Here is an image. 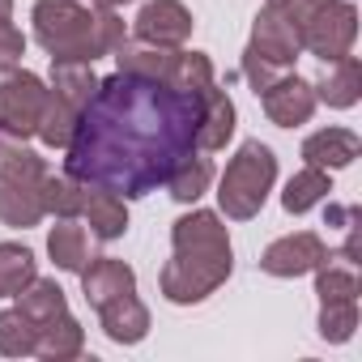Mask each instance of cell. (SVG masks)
<instances>
[{"instance_id": "cell-4", "label": "cell", "mask_w": 362, "mask_h": 362, "mask_svg": "<svg viewBox=\"0 0 362 362\" xmlns=\"http://www.w3.org/2000/svg\"><path fill=\"white\" fill-rule=\"evenodd\" d=\"M43 179H47V162L26 149V141L0 132V222L30 230L47 218L43 209Z\"/></svg>"}, {"instance_id": "cell-16", "label": "cell", "mask_w": 362, "mask_h": 362, "mask_svg": "<svg viewBox=\"0 0 362 362\" xmlns=\"http://www.w3.org/2000/svg\"><path fill=\"white\" fill-rule=\"evenodd\" d=\"M235 136V103L226 90H218V81L205 90V107H201V128H197V149L214 153L226 149V141Z\"/></svg>"}, {"instance_id": "cell-30", "label": "cell", "mask_w": 362, "mask_h": 362, "mask_svg": "<svg viewBox=\"0 0 362 362\" xmlns=\"http://www.w3.org/2000/svg\"><path fill=\"white\" fill-rule=\"evenodd\" d=\"M26 56V35L13 26V22H0V77L13 73Z\"/></svg>"}, {"instance_id": "cell-2", "label": "cell", "mask_w": 362, "mask_h": 362, "mask_svg": "<svg viewBox=\"0 0 362 362\" xmlns=\"http://www.w3.org/2000/svg\"><path fill=\"white\" fill-rule=\"evenodd\" d=\"M170 243L175 256L162 264V294L179 307L205 303L218 286H226L230 269H235V252H230V235L222 226L218 214L209 209H192L170 226Z\"/></svg>"}, {"instance_id": "cell-31", "label": "cell", "mask_w": 362, "mask_h": 362, "mask_svg": "<svg viewBox=\"0 0 362 362\" xmlns=\"http://www.w3.org/2000/svg\"><path fill=\"white\" fill-rule=\"evenodd\" d=\"M86 5H94V9H115V5H128V0H86Z\"/></svg>"}, {"instance_id": "cell-25", "label": "cell", "mask_w": 362, "mask_h": 362, "mask_svg": "<svg viewBox=\"0 0 362 362\" xmlns=\"http://www.w3.org/2000/svg\"><path fill=\"white\" fill-rule=\"evenodd\" d=\"M35 277H39V269H35V252L30 247H22V243H0V298H13Z\"/></svg>"}, {"instance_id": "cell-18", "label": "cell", "mask_w": 362, "mask_h": 362, "mask_svg": "<svg viewBox=\"0 0 362 362\" xmlns=\"http://www.w3.org/2000/svg\"><path fill=\"white\" fill-rule=\"evenodd\" d=\"M98 320H103V332H107L115 345H136V341H145V332H149V311H145V303H141L136 294H124V298L98 307Z\"/></svg>"}, {"instance_id": "cell-5", "label": "cell", "mask_w": 362, "mask_h": 362, "mask_svg": "<svg viewBox=\"0 0 362 362\" xmlns=\"http://www.w3.org/2000/svg\"><path fill=\"white\" fill-rule=\"evenodd\" d=\"M273 9H281L298 47L320 56L324 64L349 56V47L358 39V9L349 0H281Z\"/></svg>"}, {"instance_id": "cell-17", "label": "cell", "mask_w": 362, "mask_h": 362, "mask_svg": "<svg viewBox=\"0 0 362 362\" xmlns=\"http://www.w3.org/2000/svg\"><path fill=\"white\" fill-rule=\"evenodd\" d=\"M81 218L90 222V235L94 239H119L128 230V209L119 201V192L111 188H90L86 184V201H81Z\"/></svg>"}, {"instance_id": "cell-14", "label": "cell", "mask_w": 362, "mask_h": 362, "mask_svg": "<svg viewBox=\"0 0 362 362\" xmlns=\"http://www.w3.org/2000/svg\"><path fill=\"white\" fill-rule=\"evenodd\" d=\"M311 90H315V103H328V107H337V111L354 107L358 94H362V64H358V56L328 60L324 73H320V81H315Z\"/></svg>"}, {"instance_id": "cell-12", "label": "cell", "mask_w": 362, "mask_h": 362, "mask_svg": "<svg viewBox=\"0 0 362 362\" xmlns=\"http://www.w3.org/2000/svg\"><path fill=\"white\" fill-rule=\"evenodd\" d=\"M324 256H328L324 239L315 230H298V235H286V239L269 243L264 256H260V269L269 277H303V273H315L324 264Z\"/></svg>"}, {"instance_id": "cell-20", "label": "cell", "mask_w": 362, "mask_h": 362, "mask_svg": "<svg viewBox=\"0 0 362 362\" xmlns=\"http://www.w3.org/2000/svg\"><path fill=\"white\" fill-rule=\"evenodd\" d=\"M94 90H98L94 64H81V60H52V94L64 98L77 115H81V107L94 98Z\"/></svg>"}, {"instance_id": "cell-13", "label": "cell", "mask_w": 362, "mask_h": 362, "mask_svg": "<svg viewBox=\"0 0 362 362\" xmlns=\"http://www.w3.org/2000/svg\"><path fill=\"white\" fill-rule=\"evenodd\" d=\"M81 294L86 303L98 311L124 294H136V273L124 264V260H111V256H94L86 269H81Z\"/></svg>"}, {"instance_id": "cell-1", "label": "cell", "mask_w": 362, "mask_h": 362, "mask_svg": "<svg viewBox=\"0 0 362 362\" xmlns=\"http://www.w3.org/2000/svg\"><path fill=\"white\" fill-rule=\"evenodd\" d=\"M205 90H179L132 73L98 81L64 145V175L124 197L153 192L188 153H197Z\"/></svg>"}, {"instance_id": "cell-3", "label": "cell", "mask_w": 362, "mask_h": 362, "mask_svg": "<svg viewBox=\"0 0 362 362\" xmlns=\"http://www.w3.org/2000/svg\"><path fill=\"white\" fill-rule=\"evenodd\" d=\"M35 39L52 60H81L94 64L98 56H111L128 30L115 9H94L86 0H35Z\"/></svg>"}, {"instance_id": "cell-26", "label": "cell", "mask_w": 362, "mask_h": 362, "mask_svg": "<svg viewBox=\"0 0 362 362\" xmlns=\"http://www.w3.org/2000/svg\"><path fill=\"white\" fill-rule=\"evenodd\" d=\"M86 184H77L73 175H47L43 179V209L52 218H81Z\"/></svg>"}, {"instance_id": "cell-19", "label": "cell", "mask_w": 362, "mask_h": 362, "mask_svg": "<svg viewBox=\"0 0 362 362\" xmlns=\"http://www.w3.org/2000/svg\"><path fill=\"white\" fill-rule=\"evenodd\" d=\"M35 332H39L35 337V358H43V362H69V358H77L86 349V332H81V324L69 311L47 320V324H39Z\"/></svg>"}, {"instance_id": "cell-28", "label": "cell", "mask_w": 362, "mask_h": 362, "mask_svg": "<svg viewBox=\"0 0 362 362\" xmlns=\"http://www.w3.org/2000/svg\"><path fill=\"white\" fill-rule=\"evenodd\" d=\"M35 324L18 311V307H9V311H0V354L5 358H30L35 354Z\"/></svg>"}, {"instance_id": "cell-10", "label": "cell", "mask_w": 362, "mask_h": 362, "mask_svg": "<svg viewBox=\"0 0 362 362\" xmlns=\"http://www.w3.org/2000/svg\"><path fill=\"white\" fill-rule=\"evenodd\" d=\"M260 107L277 128H298L311 119L315 111V90L311 81H303L298 73H277L264 90H260Z\"/></svg>"}, {"instance_id": "cell-29", "label": "cell", "mask_w": 362, "mask_h": 362, "mask_svg": "<svg viewBox=\"0 0 362 362\" xmlns=\"http://www.w3.org/2000/svg\"><path fill=\"white\" fill-rule=\"evenodd\" d=\"M354 328H358V303L320 307V337H324V341H349Z\"/></svg>"}, {"instance_id": "cell-8", "label": "cell", "mask_w": 362, "mask_h": 362, "mask_svg": "<svg viewBox=\"0 0 362 362\" xmlns=\"http://www.w3.org/2000/svg\"><path fill=\"white\" fill-rule=\"evenodd\" d=\"M298 52H303V47H298L290 22L281 18V9L264 5V9L256 13V22H252V43H247V52H243V77H247L252 90L260 94L281 69H290V64L298 60Z\"/></svg>"}, {"instance_id": "cell-23", "label": "cell", "mask_w": 362, "mask_h": 362, "mask_svg": "<svg viewBox=\"0 0 362 362\" xmlns=\"http://www.w3.org/2000/svg\"><path fill=\"white\" fill-rule=\"evenodd\" d=\"M13 298H18V311H22V315H26L35 328L69 311V298H64V290H60L56 281H47V277H35V281H30L26 290H18Z\"/></svg>"}, {"instance_id": "cell-9", "label": "cell", "mask_w": 362, "mask_h": 362, "mask_svg": "<svg viewBox=\"0 0 362 362\" xmlns=\"http://www.w3.org/2000/svg\"><path fill=\"white\" fill-rule=\"evenodd\" d=\"M43 103H47V86L35 73H5L0 77V132L5 136H35L39 119H43Z\"/></svg>"}, {"instance_id": "cell-32", "label": "cell", "mask_w": 362, "mask_h": 362, "mask_svg": "<svg viewBox=\"0 0 362 362\" xmlns=\"http://www.w3.org/2000/svg\"><path fill=\"white\" fill-rule=\"evenodd\" d=\"M13 18V0H0V22H9Z\"/></svg>"}, {"instance_id": "cell-11", "label": "cell", "mask_w": 362, "mask_h": 362, "mask_svg": "<svg viewBox=\"0 0 362 362\" xmlns=\"http://www.w3.org/2000/svg\"><path fill=\"white\" fill-rule=\"evenodd\" d=\"M132 35L149 47H184L192 39V13L179 0H149L132 22Z\"/></svg>"}, {"instance_id": "cell-24", "label": "cell", "mask_w": 362, "mask_h": 362, "mask_svg": "<svg viewBox=\"0 0 362 362\" xmlns=\"http://www.w3.org/2000/svg\"><path fill=\"white\" fill-rule=\"evenodd\" d=\"M328 192H332L328 170H320V166H303V170L290 179V184H286V192H281V209H286V214H307V209H315Z\"/></svg>"}, {"instance_id": "cell-21", "label": "cell", "mask_w": 362, "mask_h": 362, "mask_svg": "<svg viewBox=\"0 0 362 362\" xmlns=\"http://www.w3.org/2000/svg\"><path fill=\"white\" fill-rule=\"evenodd\" d=\"M47 256L56 260V269H64V273H81L94 256H90V239H86V230L73 222V218H60V226H52V235H47Z\"/></svg>"}, {"instance_id": "cell-15", "label": "cell", "mask_w": 362, "mask_h": 362, "mask_svg": "<svg viewBox=\"0 0 362 362\" xmlns=\"http://www.w3.org/2000/svg\"><path fill=\"white\" fill-rule=\"evenodd\" d=\"M358 149H362L358 132H349V128H320V132H311L303 141V162L320 166V170H341V166H349L358 158Z\"/></svg>"}, {"instance_id": "cell-7", "label": "cell", "mask_w": 362, "mask_h": 362, "mask_svg": "<svg viewBox=\"0 0 362 362\" xmlns=\"http://www.w3.org/2000/svg\"><path fill=\"white\" fill-rule=\"evenodd\" d=\"M115 64L119 73H132V77H149V81H162V86H179V90H205L214 86V64L205 52H184V47H149V43H119L115 52Z\"/></svg>"}, {"instance_id": "cell-33", "label": "cell", "mask_w": 362, "mask_h": 362, "mask_svg": "<svg viewBox=\"0 0 362 362\" xmlns=\"http://www.w3.org/2000/svg\"><path fill=\"white\" fill-rule=\"evenodd\" d=\"M264 5H281V0H264Z\"/></svg>"}, {"instance_id": "cell-27", "label": "cell", "mask_w": 362, "mask_h": 362, "mask_svg": "<svg viewBox=\"0 0 362 362\" xmlns=\"http://www.w3.org/2000/svg\"><path fill=\"white\" fill-rule=\"evenodd\" d=\"M73 128H77V111L64 103V98H56L52 90H47V103H43V119H39V141L43 145H52V149H64L69 141H73Z\"/></svg>"}, {"instance_id": "cell-22", "label": "cell", "mask_w": 362, "mask_h": 362, "mask_svg": "<svg viewBox=\"0 0 362 362\" xmlns=\"http://www.w3.org/2000/svg\"><path fill=\"white\" fill-rule=\"evenodd\" d=\"M209 184H214V162H209L205 153H188L184 162L166 175V192H170L179 205L201 201V197L209 192Z\"/></svg>"}, {"instance_id": "cell-6", "label": "cell", "mask_w": 362, "mask_h": 362, "mask_svg": "<svg viewBox=\"0 0 362 362\" xmlns=\"http://www.w3.org/2000/svg\"><path fill=\"white\" fill-rule=\"evenodd\" d=\"M273 179H277V158L269 145L260 141H243L239 153L226 162L222 170V184H218V205L230 222H252L269 192H273Z\"/></svg>"}]
</instances>
